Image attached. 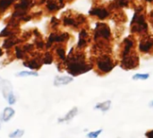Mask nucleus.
I'll return each instance as SVG.
<instances>
[{
    "label": "nucleus",
    "instance_id": "obj_16",
    "mask_svg": "<svg viewBox=\"0 0 153 138\" xmlns=\"http://www.w3.org/2000/svg\"><path fill=\"white\" fill-rule=\"evenodd\" d=\"M30 4V0H21L20 4H18L15 5V8H17V9L19 8L22 11V10L27 9Z\"/></svg>",
    "mask_w": 153,
    "mask_h": 138
},
{
    "label": "nucleus",
    "instance_id": "obj_13",
    "mask_svg": "<svg viewBox=\"0 0 153 138\" xmlns=\"http://www.w3.org/2000/svg\"><path fill=\"white\" fill-rule=\"evenodd\" d=\"M15 114V111L13 108L11 107H6L4 111H3V115H2V120L4 122H7L9 121Z\"/></svg>",
    "mask_w": 153,
    "mask_h": 138
},
{
    "label": "nucleus",
    "instance_id": "obj_24",
    "mask_svg": "<svg viewBox=\"0 0 153 138\" xmlns=\"http://www.w3.org/2000/svg\"><path fill=\"white\" fill-rule=\"evenodd\" d=\"M6 101H8V103L10 104V105H13V104H14L15 103V101H16V99H15V96H14V94L13 93V92H11L8 96H7V98H6Z\"/></svg>",
    "mask_w": 153,
    "mask_h": 138
},
{
    "label": "nucleus",
    "instance_id": "obj_14",
    "mask_svg": "<svg viewBox=\"0 0 153 138\" xmlns=\"http://www.w3.org/2000/svg\"><path fill=\"white\" fill-rule=\"evenodd\" d=\"M150 78V74H143V73H138L135 74L133 76V80L134 81H145Z\"/></svg>",
    "mask_w": 153,
    "mask_h": 138
},
{
    "label": "nucleus",
    "instance_id": "obj_10",
    "mask_svg": "<svg viewBox=\"0 0 153 138\" xmlns=\"http://www.w3.org/2000/svg\"><path fill=\"white\" fill-rule=\"evenodd\" d=\"M73 77L71 76H56L54 80V85L55 86H61V85H66L73 82Z\"/></svg>",
    "mask_w": 153,
    "mask_h": 138
},
{
    "label": "nucleus",
    "instance_id": "obj_12",
    "mask_svg": "<svg viewBox=\"0 0 153 138\" xmlns=\"http://www.w3.org/2000/svg\"><path fill=\"white\" fill-rule=\"evenodd\" d=\"M111 105H112L111 101L108 100V101H101V102L97 103L95 105L94 109L97 110H100L102 112H107V111H108L110 110Z\"/></svg>",
    "mask_w": 153,
    "mask_h": 138
},
{
    "label": "nucleus",
    "instance_id": "obj_15",
    "mask_svg": "<svg viewBox=\"0 0 153 138\" xmlns=\"http://www.w3.org/2000/svg\"><path fill=\"white\" fill-rule=\"evenodd\" d=\"M56 54H57V57H59L60 60H62L63 62H65L66 56H65V49L64 48V47L57 48H56Z\"/></svg>",
    "mask_w": 153,
    "mask_h": 138
},
{
    "label": "nucleus",
    "instance_id": "obj_17",
    "mask_svg": "<svg viewBox=\"0 0 153 138\" xmlns=\"http://www.w3.org/2000/svg\"><path fill=\"white\" fill-rule=\"evenodd\" d=\"M17 76L19 77H25V76H37L38 73L37 72H33V71H22V72H19L16 74Z\"/></svg>",
    "mask_w": 153,
    "mask_h": 138
},
{
    "label": "nucleus",
    "instance_id": "obj_7",
    "mask_svg": "<svg viewBox=\"0 0 153 138\" xmlns=\"http://www.w3.org/2000/svg\"><path fill=\"white\" fill-rule=\"evenodd\" d=\"M90 13L94 15V16H97L100 20H103L109 15L108 10L104 8V7H95L90 11Z\"/></svg>",
    "mask_w": 153,
    "mask_h": 138
},
{
    "label": "nucleus",
    "instance_id": "obj_11",
    "mask_svg": "<svg viewBox=\"0 0 153 138\" xmlns=\"http://www.w3.org/2000/svg\"><path fill=\"white\" fill-rule=\"evenodd\" d=\"M89 40V35L86 31H82L79 35V42H78V49H82L88 43Z\"/></svg>",
    "mask_w": 153,
    "mask_h": 138
},
{
    "label": "nucleus",
    "instance_id": "obj_22",
    "mask_svg": "<svg viewBox=\"0 0 153 138\" xmlns=\"http://www.w3.org/2000/svg\"><path fill=\"white\" fill-rule=\"evenodd\" d=\"M54 58H53V56L50 54V53H46L44 56H43V64H46V65H49L53 62Z\"/></svg>",
    "mask_w": 153,
    "mask_h": 138
},
{
    "label": "nucleus",
    "instance_id": "obj_20",
    "mask_svg": "<svg viewBox=\"0 0 153 138\" xmlns=\"http://www.w3.org/2000/svg\"><path fill=\"white\" fill-rule=\"evenodd\" d=\"M13 0H0V10L4 11L13 4Z\"/></svg>",
    "mask_w": 153,
    "mask_h": 138
},
{
    "label": "nucleus",
    "instance_id": "obj_4",
    "mask_svg": "<svg viewBox=\"0 0 153 138\" xmlns=\"http://www.w3.org/2000/svg\"><path fill=\"white\" fill-rule=\"evenodd\" d=\"M131 26H132V32L134 33L141 34V36L146 33L148 30V26L145 20V15L142 10L135 12Z\"/></svg>",
    "mask_w": 153,
    "mask_h": 138
},
{
    "label": "nucleus",
    "instance_id": "obj_30",
    "mask_svg": "<svg viewBox=\"0 0 153 138\" xmlns=\"http://www.w3.org/2000/svg\"><path fill=\"white\" fill-rule=\"evenodd\" d=\"M1 119H2V117H0V128H1Z\"/></svg>",
    "mask_w": 153,
    "mask_h": 138
},
{
    "label": "nucleus",
    "instance_id": "obj_5",
    "mask_svg": "<svg viewBox=\"0 0 153 138\" xmlns=\"http://www.w3.org/2000/svg\"><path fill=\"white\" fill-rule=\"evenodd\" d=\"M139 51L143 55L153 54V37L147 33L141 36V40L138 45Z\"/></svg>",
    "mask_w": 153,
    "mask_h": 138
},
{
    "label": "nucleus",
    "instance_id": "obj_18",
    "mask_svg": "<svg viewBox=\"0 0 153 138\" xmlns=\"http://www.w3.org/2000/svg\"><path fill=\"white\" fill-rule=\"evenodd\" d=\"M24 135V130L22 129H16L9 134L10 138H21Z\"/></svg>",
    "mask_w": 153,
    "mask_h": 138
},
{
    "label": "nucleus",
    "instance_id": "obj_1",
    "mask_svg": "<svg viewBox=\"0 0 153 138\" xmlns=\"http://www.w3.org/2000/svg\"><path fill=\"white\" fill-rule=\"evenodd\" d=\"M117 62L124 70H135L140 66V57L136 51L134 36H128L120 45Z\"/></svg>",
    "mask_w": 153,
    "mask_h": 138
},
{
    "label": "nucleus",
    "instance_id": "obj_26",
    "mask_svg": "<svg viewBox=\"0 0 153 138\" xmlns=\"http://www.w3.org/2000/svg\"><path fill=\"white\" fill-rule=\"evenodd\" d=\"M145 137L146 138H153V129H150L145 133Z\"/></svg>",
    "mask_w": 153,
    "mask_h": 138
},
{
    "label": "nucleus",
    "instance_id": "obj_28",
    "mask_svg": "<svg viewBox=\"0 0 153 138\" xmlns=\"http://www.w3.org/2000/svg\"><path fill=\"white\" fill-rule=\"evenodd\" d=\"M144 1H146V2H148V3H152V2H153V0H144Z\"/></svg>",
    "mask_w": 153,
    "mask_h": 138
},
{
    "label": "nucleus",
    "instance_id": "obj_6",
    "mask_svg": "<svg viewBox=\"0 0 153 138\" xmlns=\"http://www.w3.org/2000/svg\"><path fill=\"white\" fill-rule=\"evenodd\" d=\"M24 66L32 69V70H38L41 67V66L43 65V56H35L32 58H30L28 60H26L23 63Z\"/></svg>",
    "mask_w": 153,
    "mask_h": 138
},
{
    "label": "nucleus",
    "instance_id": "obj_8",
    "mask_svg": "<svg viewBox=\"0 0 153 138\" xmlns=\"http://www.w3.org/2000/svg\"><path fill=\"white\" fill-rule=\"evenodd\" d=\"M0 90L2 91V93L4 95V97L6 99L7 96L13 92V89H12V85L10 84L9 81L6 80H2L0 79Z\"/></svg>",
    "mask_w": 153,
    "mask_h": 138
},
{
    "label": "nucleus",
    "instance_id": "obj_21",
    "mask_svg": "<svg viewBox=\"0 0 153 138\" xmlns=\"http://www.w3.org/2000/svg\"><path fill=\"white\" fill-rule=\"evenodd\" d=\"M128 4V0H114V6L116 8L125 7Z\"/></svg>",
    "mask_w": 153,
    "mask_h": 138
},
{
    "label": "nucleus",
    "instance_id": "obj_3",
    "mask_svg": "<svg viewBox=\"0 0 153 138\" xmlns=\"http://www.w3.org/2000/svg\"><path fill=\"white\" fill-rule=\"evenodd\" d=\"M91 64L99 75H104L114 69L117 64V59L112 56L111 52H103L97 54L94 61H91Z\"/></svg>",
    "mask_w": 153,
    "mask_h": 138
},
{
    "label": "nucleus",
    "instance_id": "obj_29",
    "mask_svg": "<svg viewBox=\"0 0 153 138\" xmlns=\"http://www.w3.org/2000/svg\"><path fill=\"white\" fill-rule=\"evenodd\" d=\"M2 55H3V51H2V49L0 48V57H1Z\"/></svg>",
    "mask_w": 153,
    "mask_h": 138
},
{
    "label": "nucleus",
    "instance_id": "obj_2",
    "mask_svg": "<svg viewBox=\"0 0 153 138\" xmlns=\"http://www.w3.org/2000/svg\"><path fill=\"white\" fill-rule=\"evenodd\" d=\"M66 71L73 76H77L89 72L93 69L91 61H88L85 54L79 49V51L71 50L65 62Z\"/></svg>",
    "mask_w": 153,
    "mask_h": 138
},
{
    "label": "nucleus",
    "instance_id": "obj_9",
    "mask_svg": "<svg viewBox=\"0 0 153 138\" xmlns=\"http://www.w3.org/2000/svg\"><path fill=\"white\" fill-rule=\"evenodd\" d=\"M78 114V108L74 107L71 109L63 118L58 119V123H63V122H69L71 121L76 115Z\"/></svg>",
    "mask_w": 153,
    "mask_h": 138
},
{
    "label": "nucleus",
    "instance_id": "obj_25",
    "mask_svg": "<svg viewBox=\"0 0 153 138\" xmlns=\"http://www.w3.org/2000/svg\"><path fill=\"white\" fill-rule=\"evenodd\" d=\"M64 22L67 25H77L76 20L75 19H73V18H65L64 20Z\"/></svg>",
    "mask_w": 153,
    "mask_h": 138
},
{
    "label": "nucleus",
    "instance_id": "obj_19",
    "mask_svg": "<svg viewBox=\"0 0 153 138\" xmlns=\"http://www.w3.org/2000/svg\"><path fill=\"white\" fill-rule=\"evenodd\" d=\"M103 132V129H98V130H95V131H91L87 134V138H98L100 135L101 133Z\"/></svg>",
    "mask_w": 153,
    "mask_h": 138
},
{
    "label": "nucleus",
    "instance_id": "obj_27",
    "mask_svg": "<svg viewBox=\"0 0 153 138\" xmlns=\"http://www.w3.org/2000/svg\"><path fill=\"white\" fill-rule=\"evenodd\" d=\"M149 107L151 108V109H153V99L150 101V103H149Z\"/></svg>",
    "mask_w": 153,
    "mask_h": 138
},
{
    "label": "nucleus",
    "instance_id": "obj_23",
    "mask_svg": "<svg viewBox=\"0 0 153 138\" xmlns=\"http://www.w3.org/2000/svg\"><path fill=\"white\" fill-rule=\"evenodd\" d=\"M47 7L49 11H54V10H56L59 8L58 6V3H55V2H52V1H49L48 4H47Z\"/></svg>",
    "mask_w": 153,
    "mask_h": 138
}]
</instances>
